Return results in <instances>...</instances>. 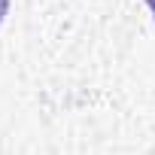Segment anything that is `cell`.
Here are the masks:
<instances>
[{
  "mask_svg": "<svg viewBox=\"0 0 155 155\" xmlns=\"http://www.w3.org/2000/svg\"><path fill=\"white\" fill-rule=\"evenodd\" d=\"M6 12H9V0H0V25H3V18H6Z\"/></svg>",
  "mask_w": 155,
  "mask_h": 155,
  "instance_id": "6da1fadb",
  "label": "cell"
},
{
  "mask_svg": "<svg viewBox=\"0 0 155 155\" xmlns=\"http://www.w3.org/2000/svg\"><path fill=\"white\" fill-rule=\"evenodd\" d=\"M146 6L152 9V15H155V0H146Z\"/></svg>",
  "mask_w": 155,
  "mask_h": 155,
  "instance_id": "7a4b0ae2",
  "label": "cell"
}]
</instances>
